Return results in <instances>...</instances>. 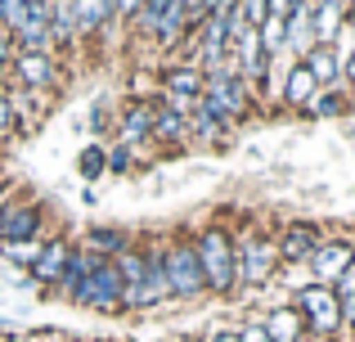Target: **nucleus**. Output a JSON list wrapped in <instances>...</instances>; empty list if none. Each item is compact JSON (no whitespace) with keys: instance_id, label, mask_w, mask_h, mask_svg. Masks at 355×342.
<instances>
[{"instance_id":"nucleus-40","label":"nucleus","mask_w":355,"mask_h":342,"mask_svg":"<svg viewBox=\"0 0 355 342\" xmlns=\"http://www.w3.org/2000/svg\"><path fill=\"white\" fill-rule=\"evenodd\" d=\"M9 86V63H0V90Z\"/></svg>"},{"instance_id":"nucleus-36","label":"nucleus","mask_w":355,"mask_h":342,"mask_svg":"<svg viewBox=\"0 0 355 342\" xmlns=\"http://www.w3.org/2000/svg\"><path fill=\"white\" fill-rule=\"evenodd\" d=\"M202 342H239V329H216V334H207Z\"/></svg>"},{"instance_id":"nucleus-39","label":"nucleus","mask_w":355,"mask_h":342,"mask_svg":"<svg viewBox=\"0 0 355 342\" xmlns=\"http://www.w3.org/2000/svg\"><path fill=\"white\" fill-rule=\"evenodd\" d=\"M302 342H333V338H324V334H311V329H306V334H302Z\"/></svg>"},{"instance_id":"nucleus-34","label":"nucleus","mask_w":355,"mask_h":342,"mask_svg":"<svg viewBox=\"0 0 355 342\" xmlns=\"http://www.w3.org/2000/svg\"><path fill=\"white\" fill-rule=\"evenodd\" d=\"M239 342H270V338L261 334V325H243L239 329Z\"/></svg>"},{"instance_id":"nucleus-3","label":"nucleus","mask_w":355,"mask_h":342,"mask_svg":"<svg viewBox=\"0 0 355 342\" xmlns=\"http://www.w3.org/2000/svg\"><path fill=\"white\" fill-rule=\"evenodd\" d=\"M202 99H207L225 122H243L248 113H257V108H261L257 86L243 81L230 63H225V68H216V72H207V81H202Z\"/></svg>"},{"instance_id":"nucleus-41","label":"nucleus","mask_w":355,"mask_h":342,"mask_svg":"<svg viewBox=\"0 0 355 342\" xmlns=\"http://www.w3.org/2000/svg\"><path fill=\"white\" fill-rule=\"evenodd\" d=\"M0 342H36V338H27V334H9V338H0Z\"/></svg>"},{"instance_id":"nucleus-23","label":"nucleus","mask_w":355,"mask_h":342,"mask_svg":"<svg viewBox=\"0 0 355 342\" xmlns=\"http://www.w3.org/2000/svg\"><path fill=\"white\" fill-rule=\"evenodd\" d=\"M130 243H135V239H130L126 230L95 225V230H86V239H81L77 248H86V253H95V257H108V262H113V257L121 253V248H130Z\"/></svg>"},{"instance_id":"nucleus-27","label":"nucleus","mask_w":355,"mask_h":342,"mask_svg":"<svg viewBox=\"0 0 355 342\" xmlns=\"http://www.w3.org/2000/svg\"><path fill=\"white\" fill-rule=\"evenodd\" d=\"M45 243V239H41ZM41 243H0L9 253V262H18V266H27V271H32V262H36V253H41Z\"/></svg>"},{"instance_id":"nucleus-32","label":"nucleus","mask_w":355,"mask_h":342,"mask_svg":"<svg viewBox=\"0 0 355 342\" xmlns=\"http://www.w3.org/2000/svg\"><path fill=\"white\" fill-rule=\"evenodd\" d=\"M297 5H302V0H266V9H270V14H279V18H288Z\"/></svg>"},{"instance_id":"nucleus-8","label":"nucleus","mask_w":355,"mask_h":342,"mask_svg":"<svg viewBox=\"0 0 355 342\" xmlns=\"http://www.w3.org/2000/svg\"><path fill=\"white\" fill-rule=\"evenodd\" d=\"M41 230H45L41 198H14L0 212V243H41Z\"/></svg>"},{"instance_id":"nucleus-12","label":"nucleus","mask_w":355,"mask_h":342,"mask_svg":"<svg viewBox=\"0 0 355 342\" xmlns=\"http://www.w3.org/2000/svg\"><path fill=\"white\" fill-rule=\"evenodd\" d=\"M117 126V144H126V149H144V144H153V99H130L126 108L113 117Z\"/></svg>"},{"instance_id":"nucleus-20","label":"nucleus","mask_w":355,"mask_h":342,"mask_svg":"<svg viewBox=\"0 0 355 342\" xmlns=\"http://www.w3.org/2000/svg\"><path fill=\"white\" fill-rule=\"evenodd\" d=\"M261 334H266L270 342H302L306 334V320L297 307H275L266 320H261Z\"/></svg>"},{"instance_id":"nucleus-2","label":"nucleus","mask_w":355,"mask_h":342,"mask_svg":"<svg viewBox=\"0 0 355 342\" xmlns=\"http://www.w3.org/2000/svg\"><path fill=\"white\" fill-rule=\"evenodd\" d=\"M275 271H279L275 234H266L261 225H248L243 234H234V293H248V289L270 284Z\"/></svg>"},{"instance_id":"nucleus-13","label":"nucleus","mask_w":355,"mask_h":342,"mask_svg":"<svg viewBox=\"0 0 355 342\" xmlns=\"http://www.w3.org/2000/svg\"><path fill=\"white\" fill-rule=\"evenodd\" d=\"M72 248L77 243H68V239H45L36 262H32V280L45 284V289H59L63 271H68V262H72Z\"/></svg>"},{"instance_id":"nucleus-10","label":"nucleus","mask_w":355,"mask_h":342,"mask_svg":"<svg viewBox=\"0 0 355 342\" xmlns=\"http://www.w3.org/2000/svg\"><path fill=\"white\" fill-rule=\"evenodd\" d=\"M320 243H324V230L315 225V221H284L279 234H275L279 266H306Z\"/></svg>"},{"instance_id":"nucleus-31","label":"nucleus","mask_w":355,"mask_h":342,"mask_svg":"<svg viewBox=\"0 0 355 342\" xmlns=\"http://www.w3.org/2000/svg\"><path fill=\"white\" fill-rule=\"evenodd\" d=\"M139 5H144V0H113V23L130 27V23H135V14H139Z\"/></svg>"},{"instance_id":"nucleus-1","label":"nucleus","mask_w":355,"mask_h":342,"mask_svg":"<svg viewBox=\"0 0 355 342\" xmlns=\"http://www.w3.org/2000/svg\"><path fill=\"white\" fill-rule=\"evenodd\" d=\"M189 243H193V257H198L207 293L230 298L234 293V234L225 225H198L189 234Z\"/></svg>"},{"instance_id":"nucleus-7","label":"nucleus","mask_w":355,"mask_h":342,"mask_svg":"<svg viewBox=\"0 0 355 342\" xmlns=\"http://www.w3.org/2000/svg\"><path fill=\"white\" fill-rule=\"evenodd\" d=\"M297 311H302V320H306L311 334H324V338H338L342 334L338 293L324 289V284H306V289L297 293Z\"/></svg>"},{"instance_id":"nucleus-24","label":"nucleus","mask_w":355,"mask_h":342,"mask_svg":"<svg viewBox=\"0 0 355 342\" xmlns=\"http://www.w3.org/2000/svg\"><path fill=\"white\" fill-rule=\"evenodd\" d=\"M347 86H329V90H315L311 95V104H306V113L311 117H342L347 113Z\"/></svg>"},{"instance_id":"nucleus-4","label":"nucleus","mask_w":355,"mask_h":342,"mask_svg":"<svg viewBox=\"0 0 355 342\" xmlns=\"http://www.w3.org/2000/svg\"><path fill=\"white\" fill-rule=\"evenodd\" d=\"M72 302L86 307V311H99V316H117L121 311V275H117V266L108 262V257L90 253V266H86V275H81Z\"/></svg>"},{"instance_id":"nucleus-15","label":"nucleus","mask_w":355,"mask_h":342,"mask_svg":"<svg viewBox=\"0 0 355 342\" xmlns=\"http://www.w3.org/2000/svg\"><path fill=\"white\" fill-rule=\"evenodd\" d=\"M284 23H288V59H306L320 45L315 41V0H302Z\"/></svg>"},{"instance_id":"nucleus-9","label":"nucleus","mask_w":355,"mask_h":342,"mask_svg":"<svg viewBox=\"0 0 355 342\" xmlns=\"http://www.w3.org/2000/svg\"><path fill=\"white\" fill-rule=\"evenodd\" d=\"M9 81L50 95L54 81H59V59H54L50 50H14V59H9Z\"/></svg>"},{"instance_id":"nucleus-5","label":"nucleus","mask_w":355,"mask_h":342,"mask_svg":"<svg viewBox=\"0 0 355 342\" xmlns=\"http://www.w3.org/2000/svg\"><path fill=\"white\" fill-rule=\"evenodd\" d=\"M162 275H166V298H175V302H193V298L207 293L189 239H166V248H162Z\"/></svg>"},{"instance_id":"nucleus-30","label":"nucleus","mask_w":355,"mask_h":342,"mask_svg":"<svg viewBox=\"0 0 355 342\" xmlns=\"http://www.w3.org/2000/svg\"><path fill=\"white\" fill-rule=\"evenodd\" d=\"M14 135H18V122H14V108H9L5 90H0V144H5V140H14Z\"/></svg>"},{"instance_id":"nucleus-19","label":"nucleus","mask_w":355,"mask_h":342,"mask_svg":"<svg viewBox=\"0 0 355 342\" xmlns=\"http://www.w3.org/2000/svg\"><path fill=\"white\" fill-rule=\"evenodd\" d=\"M355 0H315V41L333 45V36L342 32V23L351 18Z\"/></svg>"},{"instance_id":"nucleus-21","label":"nucleus","mask_w":355,"mask_h":342,"mask_svg":"<svg viewBox=\"0 0 355 342\" xmlns=\"http://www.w3.org/2000/svg\"><path fill=\"white\" fill-rule=\"evenodd\" d=\"M302 63L311 68V77H315V86H320V90L347 86V72H342V63H338V54H333V45H315V50L306 54Z\"/></svg>"},{"instance_id":"nucleus-11","label":"nucleus","mask_w":355,"mask_h":342,"mask_svg":"<svg viewBox=\"0 0 355 342\" xmlns=\"http://www.w3.org/2000/svg\"><path fill=\"white\" fill-rule=\"evenodd\" d=\"M311 275H315V284H324V289H333V284L342 280V275L355 266V243L351 239H324L320 248L311 253Z\"/></svg>"},{"instance_id":"nucleus-33","label":"nucleus","mask_w":355,"mask_h":342,"mask_svg":"<svg viewBox=\"0 0 355 342\" xmlns=\"http://www.w3.org/2000/svg\"><path fill=\"white\" fill-rule=\"evenodd\" d=\"M90 126H95V131H108V126H113V113H108L104 104H95V117H90Z\"/></svg>"},{"instance_id":"nucleus-29","label":"nucleus","mask_w":355,"mask_h":342,"mask_svg":"<svg viewBox=\"0 0 355 342\" xmlns=\"http://www.w3.org/2000/svg\"><path fill=\"white\" fill-rule=\"evenodd\" d=\"M234 9H239L243 18H248L252 27H261V23H266V14H270V9H266V0H234Z\"/></svg>"},{"instance_id":"nucleus-16","label":"nucleus","mask_w":355,"mask_h":342,"mask_svg":"<svg viewBox=\"0 0 355 342\" xmlns=\"http://www.w3.org/2000/svg\"><path fill=\"white\" fill-rule=\"evenodd\" d=\"M153 144H162V149L189 144V117L175 113L171 104H162V99H153Z\"/></svg>"},{"instance_id":"nucleus-6","label":"nucleus","mask_w":355,"mask_h":342,"mask_svg":"<svg viewBox=\"0 0 355 342\" xmlns=\"http://www.w3.org/2000/svg\"><path fill=\"white\" fill-rule=\"evenodd\" d=\"M202 81H207V72L193 68L189 59L166 63V68H162V104H171L175 113L189 117V113H193V104L202 99Z\"/></svg>"},{"instance_id":"nucleus-38","label":"nucleus","mask_w":355,"mask_h":342,"mask_svg":"<svg viewBox=\"0 0 355 342\" xmlns=\"http://www.w3.org/2000/svg\"><path fill=\"white\" fill-rule=\"evenodd\" d=\"M184 9H189V18H193V23H198V18H202V9H198V0H184Z\"/></svg>"},{"instance_id":"nucleus-14","label":"nucleus","mask_w":355,"mask_h":342,"mask_svg":"<svg viewBox=\"0 0 355 342\" xmlns=\"http://www.w3.org/2000/svg\"><path fill=\"white\" fill-rule=\"evenodd\" d=\"M230 135H234V122H225L207 99H198L189 113V144H225Z\"/></svg>"},{"instance_id":"nucleus-35","label":"nucleus","mask_w":355,"mask_h":342,"mask_svg":"<svg viewBox=\"0 0 355 342\" xmlns=\"http://www.w3.org/2000/svg\"><path fill=\"white\" fill-rule=\"evenodd\" d=\"M9 59H14V36L0 27V63H9Z\"/></svg>"},{"instance_id":"nucleus-22","label":"nucleus","mask_w":355,"mask_h":342,"mask_svg":"<svg viewBox=\"0 0 355 342\" xmlns=\"http://www.w3.org/2000/svg\"><path fill=\"white\" fill-rule=\"evenodd\" d=\"M113 23V0H77V41H95Z\"/></svg>"},{"instance_id":"nucleus-37","label":"nucleus","mask_w":355,"mask_h":342,"mask_svg":"<svg viewBox=\"0 0 355 342\" xmlns=\"http://www.w3.org/2000/svg\"><path fill=\"white\" fill-rule=\"evenodd\" d=\"M14 198H18V185H0V212H5Z\"/></svg>"},{"instance_id":"nucleus-42","label":"nucleus","mask_w":355,"mask_h":342,"mask_svg":"<svg viewBox=\"0 0 355 342\" xmlns=\"http://www.w3.org/2000/svg\"><path fill=\"white\" fill-rule=\"evenodd\" d=\"M0 18H5V9H0Z\"/></svg>"},{"instance_id":"nucleus-26","label":"nucleus","mask_w":355,"mask_h":342,"mask_svg":"<svg viewBox=\"0 0 355 342\" xmlns=\"http://www.w3.org/2000/svg\"><path fill=\"white\" fill-rule=\"evenodd\" d=\"M99 171H108V149H86V153H81V176L95 180Z\"/></svg>"},{"instance_id":"nucleus-18","label":"nucleus","mask_w":355,"mask_h":342,"mask_svg":"<svg viewBox=\"0 0 355 342\" xmlns=\"http://www.w3.org/2000/svg\"><path fill=\"white\" fill-rule=\"evenodd\" d=\"M315 77H311V68H306L302 59L288 68V77H284V90H279V108H302L306 113V104H311V95H315Z\"/></svg>"},{"instance_id":"nucleus-25","label":"nucleus","mask_w":355,"mask_h":342,"mask_svg":"<svg viewBox=\"0 0 355 342\" xmlns=\"http://www.w3.org/2000/svg\"><path fill=\"white\" fill-rule=\"evenodd\" d=\"M257 41H261V50H266V59L288 54V23L279 14H266V23L257 27Z\"/></svg>"},{"instance_id":"nucleus-17","label":"nucleus","mask_w":355,"mask_h":342,"mask_svg":"<svg viewBox=\"0 0 355 342\" xmlns=\"http://www.w3.org/2000/svg\"><path fill=\"white\" fill-rule=\"evenodd\" d=\"M5 99H9V108H14L18 131H32V126L41 122V113H45V95L41 90H27V86H14V81H9Z\"/></svg>"},{"instance_id":"nucleus-28","label":"nucleus","mask_w":355,"mask_h":342,"mask_svg":"<svg viewBox=\"0 0 355 342\" xmlns=\"http://www.w3.org/2000/svg\"><path fill=\"white\" fill-rule=\"evenodd\" d=\"M135 162H139V153L126 149V144H113V149H108V171H130Z\"/></svg>"}]
</instances>
